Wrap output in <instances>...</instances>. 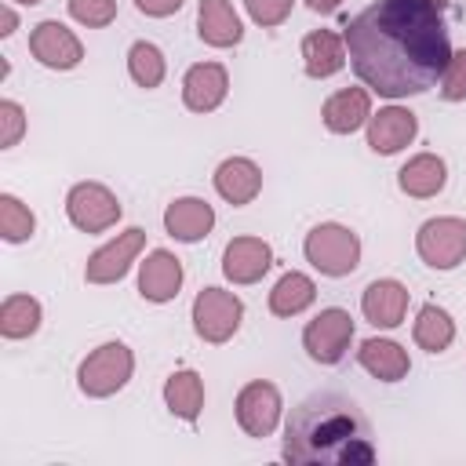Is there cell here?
Returning <instances> with one entry per match:
<instances>
[{
	"label": "cell",
	"instance_id": "obj_1",
	"mask_svg": "<svg viewBox=\"0 0 466 466\" xmlns=\"http://www.w3.org/2000/svg\"><path fill=\"white\" fill-rule=\"evenodd\" d=\"M353 73L386 98L422 95L451 58L448 25L430 0H375L346 25Z\"/></svg>",
	"mask_w": 466,
	"mask_h": 466
},
{
	"label": "cell",
	"instance_id": "obj_2",
	"mask_svg": "<svg viewBox=\"0 0 466 466\" xmlns=\"http://www.w3.org/2000/svg\"><path fill=\"white\" fill-rule=\"evenodd\" d=\"M371 422L357 400L324 390L291 408L284 426V459L295 466H368L375 462Z\"/></svg>",
	"mask_w": 466,
	"mask_h": 466
},
{
	"label": "cell",
	"instance_id": "obj_3",
	"mask_svg": "<svg viewBox=\"0 0 466 466\" xmlns=\"http://www.w3.org/2000/svg\"><path fill=\"white\" fill-rule=\"evenodd\" d=\"M302 248H306V258L324 277H346L360 262V240H357V233L346 229V226H335V222H324V226L309 229Z\"/></svg>",
	"mask_w": 466,
	"mask_h": 466
},
{
	"label": "cell",
	"instance_id": "obj_4",
	"mask_svg": "<svg viewBox=\"0 0 466 466\" xmlns=\"http://www.w3.org/2000/svg\"><path fill=\"white\" fill-rule=\"evenodd\" d=\"M131 371H135L131 350L124 342H106V346H98L95 353L84 357V364L76 371V382L87 397H109V393L127 386Z\"/></svg>",
	"mask_w": 466,
	"mask_h": 466
},
{
	"label": "cell",
	"instance_id": "obj_5",
	"mask_svg": "<svg viewBox=\"0 0 466 466\" xmlns=\"http://www.w3.org/2000/svg\"><path fill=\"white\" fill-rule=\"evenodd\" d=\"M415 248L422 255L426 266L433 269H455L466 258V218L444 215V218H430L422 222Z\"/></svg>",
	"mask_w": 466,
	"mask_h": 466
},
{
	"label": "cell",
	"instance_id": "obj_6",
	"mask_svg": "<svg viewBox=\"0 0 466 466\" xmlns=\"http://www.w3.org/2000/svg\"><path fill=\"white\" fill-rule=\"evenodd\" d=\"M244 317V306L237 295L222 291V288H204L193 302V328L204 342H226L237 335Z\"/></svg>",
	"mask_w": 466,
	"mask_h": 466
},
{
	"label": "cell",
	"instance_id": "obj_7",
	"mask_svg": "<svg viewBox=\"0 0 466 466\" xmlns=\"http://www.w3.org/2000/svg\"><path fill=\"white\" fill-rule=\"evenodd\" d=\"M350 339H353V317L339 306L320 309L302 331V346L317 364H339L346 357Z\"/></svg>",
	"mask_w": 466,
	"mask_h": 466
},
{
	"label": "cell",
	"instance_id": "obj_8",
	"mask_svg": "<svg viewBox=\"0 0 466 466\" xmlns=\"http://www.w3.org/2000/svg\"><path fill=\"white\" fill-rule=\"evenodd\" d=\"M66 215L76 229L84 233H102L116 226L120 218V200L102 186V182H76L66 197Z\"/></svg>",
	"mask_w": 466,
	"mask_h": 466
},
{
	"label": "cell",
	"instance_id": "obj_9",
	"mask_svg": "<svg viewBox=\"0 0 466 466\" xmlns=\"http://www.w3.org/2000/svg\"><path fill=\"white\" fill-rule=\"evenodd\" d=\"M142 244H146V233H142L138 226L116 233L109 244H102V248L87 258V266H84L87 284H116V280L131 269V262H135V255L142 251Z\"/></svg>",
	"mask_w": 466,
	"mask_h": 466
},
{
	"label": "cell",
	"instance_id": "obj_10",
	"mask_svg": "<svg viewBox=\"0 0 466 466\" xmlns=\"http://www.w3.org/2000/svg\"><path fill=\"white\" fill-rule=\"evenodd\" d=\"M280 419V393L273 382H248L237 393V422L248 437H269Z\"/></svg>",
	"mask_w": 466,
	"mask_h": 466
},
{
	"label": "cell",
	"instance_id": "obj_11",
	"mask_svg": "<svg viewBox=\"0 0 466 466\" xmlns=\"http://www.w3.org/2000/svg\"><path fill=\"white\" fill-rule=\"evenodd\" d=\"M29 51L40 66L47 69H73L80 66L84 58V47L80 40L73 36V29H66L62 22H40L33 33H29Z\"/></svg>",
	"mask_w": 466,
	"mask_h": 466
},
{
	"label": "cell",
	"instance_id": "obj_12",
	"mask_svg": "<svg viewBox=\"0 0 466 466\" xmlns=\"http://www.w3.org/2000/svg\"><path fill=\"white\" fill-rule=\"evenodd\" d=\"M269 266H273V251L258 237H237L222 251V273L233 284H255V280H262V273Z\"/></svg>",
	"mask_w": 466,
	"mask_h": 466
},
{
	"label": "cell",
	"instance_id": "obj_13",
	"mask_svg": "<svg viewBox=\"0 0 466 466\" xmlns=\"http://www.w3.org/2000/svg\"><path fill=\"white\" fill-rule=\"evenodd\" d=\"M226 91H229V76H226V69H222L218 62H200V66H193V69L186 73V80H182V102H186L193 113H211V109H218L222 98H226Z\"/></svg>",
	"mask_w": 466,
	"mask_h": 466
},
{
	"label": "cell",
	"instance_id": "obj_14",
	"mask_svg": "<svg viewBox=\"0 0 466 466\" xmlns=\"http://www.w3.org/2000/svg\"><path fill=\"white\" fill-rule=\"evenodd\" d=\"M415 113L411 109H400V106H386L379 109L371 120H368V146L382 157L390 153H400L411 138H415Z\"/></svg>",
	"mask_w": 466,
	"mask_h": 466
},
{
	"label": "cell",
	"instance_id": "obj_15",
	"mask_svg": "<svg viewBox=\"0 0 466 466\" xmlns=\"http://www.w3.org/2000/svg\"><path fill=\"white\" fill-rule=\"evenodd\" d=\"M178 288H182V262L171 251H164V248L149 251L146 262H142V269H138V291H142V299L167 302V299L178 295Z\"/></svg>",
	"mask_w": 466,
	"mask_h": 466
},
{
	"label": "cell",
	"instance_id": "obj_16",
	"mask_svg": "<svg viewBox=\"0 0 466 466\" xmlns=\"http://www.w3.org/2000/svg\"><path fill=\"white\" fill-rule=\"evenodd\" d=\"M360 309L375 328H397L408 309V288L397 280H371L364 288Z\"/></svg>",
	"mask_w": 466,
	"mask_h": 466
},
{
	"label": "cell",
	"instance_id": "obj_17",
	"mask_svg": "<svg viewBox=\"0 0 466 466\" xmlns=\"http://www.w3.org/2000/svg\"><path fill=\"white\" fill-rule=\"evenodd\" d=\"M215 189H218L222 200L237 204V208L240 204H251L258 197V189H262V171L248 157H229L215 171Z\"/></svg>",
	"mask_w": 466,
	"mask_h": 466
},
{
	"label": "cell",
	"instance_id": "obj_18",
	"mask_svg": "<svg viewBox=\"0 0 466 466\" xmlns=\"http://www.w3.org/2000/svg\"><path fill=\"white\" fill-rule=\"evenodd\" d=\"M320 116H324V127L335 131V135L357 131L364 120H371L368 91H364V87H342V91H335V95L324 102Z\"/></svg>",
	"mask_w": 466,
	"mask_h": 466
},
{
	"label": "cell",
	"instance_id": "obj_19",
	"mask_svg": "<svg viewBox=\"0 0 466 466\" xmlns=\"http://www.w3.org/2000/svg\"><path fill=\"white\" fill-rule=\"evenodd\" d=\"M211 226H215V211L208 200H197V197H182V200L167 204V211H164V229L186 244L208 237Z\"/></svg>",
	"mask_w": 466,
	"mask_h": 466
},
{
	"label": "cell",
	"instance_id": "obj_20",
	"mask_svg": "<svg viewBox=\"0 0 466 466\" xmlns=\"http://www.w3.org/2000/svg\"><path fill=\"white\" fill-rule=\"evenodd\" d=\"M197 25H200V40L211 44V47H233L244 36L240 18H237L229 0H200Z\"/></svg>",
	"mask_w": 466,
	"mask_h": 466
},
{
	"label": "cell",
	"instance_id": "obj_21",
	"mask_svg": "<svg viewBox=\"0 0 466 466\" xmlns=\"http://www.w3.org/2000/svg\"><path fill=\"white\" fill-rule=\"evenodd\" d=\"M346 40H339L331 29H317L302 40V66L313 80H324V76H335L342 66H346Z\"/></svg>",
	"mask_w": 466,
	"mask_h": 466
},
{
	"label": "cell",
	"instance_id": "obj_22",
	"mask_svg": "<svg viewBox=\"0 0 466 466\" xmlns=\"http://www.w3.org/2000/svg\"><path fill=\"white\" fill-rule=\"evenodd\" d=\"M357 360H360V368L368 375H375L382 382H400L408 375V368H411L408 353L397 342H390V339H368V342H360Z\"/></svg>",
	"mask_w": 466,
	"mask_h": 466
},
{
	"label": "cell",
	"instance_id": "obj_23",
	"mask_svg": "<svg viewBox=\"0 0 466 466\" xmlns=\"http://www.w3.org/2000/svg\"><path fill=\"white\" fill-rule=\"evenodd\" d=\"M313 299H317V284L306 273H295L291 269V273H284L273 284V291H269V313L273 317H295V313L309 309Z\"/></svg>",
	"mask_w": 466,
	"mask_h": 466
},
{
	"label": "cell",
	"instance_id": "obj_24",
	"mask_svg": "<svg viewBox=\"0 0 466 466\" xmlns=\"http://www.w3.org/2000/svg\"><path fill=\"white\" fill-rule=\"evenodd\" d=\"M444 160L433 153H419L400 167V189L408 197H437L444 189Z\"/></svg>",
	"mask_w": 466,
	"mask_h": 466
},
{
	"label": "cell",
	"instance_id": "obj_25",
	"mask_svg": "<svg viewBox=\"0 0 466 466\" xmlns=\"http://www.w3.org/2000/svg\"><path fill=\"white\" fill-rule=\"evenodd\" d=\"M164 400H167L171 415L193 422L200 415V408H204V382H200V375L189 371V368L186 371H171L167 382H164Z\"/></svg>",
	"mask_w": 466,
	"mask_h": 466
},
{
	"label": "cell",
	"instance_id": "obj_26",
	"mask_svg": "<svg viewBox=\"0 0 466 466\" xmlns=\"http://www.w3.org/2000/svg\"><path fill=\"white\" fill-rule=\"evenodd\" d=\"M40 328V302L33 295H7L0 306V335L29 339Z\"/></svg>",
	"mask_w": 466,
	"mask_h": 466
},
{
	"label": "cell",
	"instance_id": "obj_27",
	"mask_svg": "<svg viewBox=\"0 0 466 466\" xmlns=\"http://www.w3.org/2000/svg\"><path fill=\"white\" fill-rule=\"evenodd\" d=\"M451 339H455V324H451L448 309H441L433 302L422 306L419 317H415V342L430 353H444L451 346Z\"/></svg>",
	"mask_w": 466,
	"mask_h": 466
},
{
	"label": "cell",
	"instance_id": "obj_28",
	"mask_svg": "<svg viewBox=\"0 0 466 466\" xmlns=\"http://www.w3.org/2000/svg\"><path fill=\"white\" fill-rule=\"evenodd\" d=\"M127 73H131V80L138 87H146V91L157 87L164 80V55H160V47L149 44V40L131 44V51H127Z\"/></svg>",
	"mask_w": 466,
	"mask_h": 466
},
{
	"label": "cell",
	"instance_id": "obj_29",
	"mask_svg": "<svg viewBox=\"0 0 466 466\" xmlns=\"http://www.w3.org/2000/svg\"><path fill=\"white\" fill-rule=\"evenodd\" d=\"M33 229H36L33 211H29L18 197L4 193V197H0V233H4V240L22 244V240H29V237H33Z\"/></svg>",
	"mask_w": 466,
	"mask_h": 466
},
{
	"label": "cell",
	"instance_id": "obj_30",
	"mask_svg": "<svg viewBox=\"0 0 466 466\" xmlns=\"http://www.w3.org/2000/svg\"><path fill=\"white\" fill-rule=\"evenodd\" d=\"M69 15L80 25H109L116 18V0H69Z\"/></svg>",
	"mask_w": 466,
	"mask_h": 466
},
{
	"label": "cell",
	"instance_id": "obj_31",
	"mask_svg": "<svg viewBox=\"0 0 466 466\" xmlns=\"http://www.w3.org/2000/svg\"><path fill=\"white\" fill-rule=\"evenodd\" d=\"M441 95L448 102H462L466 98V51H455L441 73Z\"/></svg>",
	"mask_w": 466,
	"mask_h": 466
},
{
	"label": "cell",
	"instance_id": "obj_32",
	"mask_svg": "<svg viewBox=\"0 0 466 466\" xmlns=\"http://www.w3.org/2000/svg\"><path fill=\"white\" fill-rule=\"evenodd\" d=\"M22 131H25V113H22V106L11 102V98H4V102H0V146H4V149L18 146Z\"/></svg>",
	"mask_w": 466,
	"mask_h": 466
},
{
	"label": "cell",
	"instance_id": "obj_33",
	"mask_svg": "<svg viewBox=\"0 0 466 466\" xmlns=\"http://www.w3.org/2000/svg\"><path fill=\"white\" fill-rule=\"evenodd\" d=\"M244 7L258 25H280L291 15V0H244Z\"/></svg>",
	"mask_w": 466,
	"mask_h": 466
},
{
	"label": "cell",
	"instance_id": "obj_34",
	"mask_svg": "<svg viewBox=\"0 0 466 466\" xmlns=\"http://www.w3.org/2000/svg\"><path fill=\"white\" fill-rule=\"evenodd\" d=\"M135 7L142 15H149V18H167V15H175L182 7V0H135Z\"/></svg>",
	"mask_w": 466,
	"mask_h": 466
},
{
	"label": "cell",
	"instance_id": "obj_35",
	"mask_svg": "<svg viewBox=\"0 0 466 466\" xmlns=\"http://www.w3.org/2000/svg\"><path fill=\"white\" fill-rule=\"evenodd\" d=\"M15 22H18L15 11L11 7H0V36H11L15 33Z\"/></svg>",
	"mask_w": 466,
	"mask_h": 466
},
{
	"label": "cell",
	"instance_id": "obj_36",
	"mask_svg": "<svg viewBox=\"0 0 466 466\" xmlns=\"http://www.w3.org/2000/svg\"><path fill=\"white\" fill-rule=\"evenodd\" d=\"M306 4H309V7L317 11V15H331V11H335V7L342 4V0H306Z\"/></svg>",
	"mask_w": 466,
	"mask_h": 466
},
{
	"label": "cell",
	"instance_id": "obj_37",
	"mask_svg": "<svg viewBox=\"0 0 466 466\" xmlns=\"http://www.w3.org/2000/svg\"><path fill=\"white\" fill-rule=\"evenodd\" d=\"M15 4H29V7H33V4H40V0H15Z\"/></svg>",
	"mask_w": 466,
	"mask_h": 466
},
{
	"label": "cell",
	"instance_id": "obj_38",
	"mask_svg": "<svg viewBox=\"0 0 466 466\" xmlns=\"http://www.w3.org/2000/svg\"><path fill=\"white\" fill-rule=\"evenodd\" d=\"M430 4H437V7H444V0H430Z\"/></svg>",
	"mask_w": 466,
	"mask_h": 466
}]
</instances>
